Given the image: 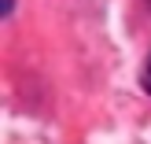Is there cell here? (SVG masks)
<instances>
[{"mask_svg": "<svg viewBox=\"0 0 151 144\" xmlns=\"http://www.w3.org/2000/svg\"><path fill=\"white\" fill-rule=\"evenodd\" d=\"M140 81H144V89L151 93V56H147V63H144V74H140Z\"/></svg>", "mask_w": 151, "mask_h": 144, "instance_id": "obj_1", "label": "cell"}]
</instances>
